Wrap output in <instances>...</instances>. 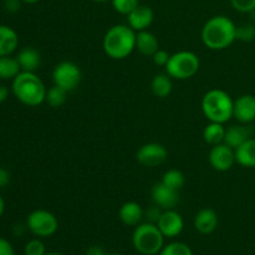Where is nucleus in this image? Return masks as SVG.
I'll return each instance as SVG.
<instances>
[{
  "label": "nucleus",
  "mask_w": 255,
  "mask_h": 255,
  "mask_svg": "<svg viewBox=\"0 0 255 255\" xmlns=\"http://www.w3.org/2000/svg\"><path fill=\"white\" fill-rule=\"evenodd\" d=\"M234 100L221 89H212L202 99V111L209 122L227 124L233 117Z\"/></svg>",
  "instance_id": "nucleus-4"
},
{
  "label": "nucleus",
  "mask_w": 255,
  "mask_h": 255,
  "mask_svg": "<svg viewBox=\"0 0 255 255\" xmlns=\"http://www.w3.org/2000/svg\"><path fill=\"white\" fill-rule=\"evenodd\" d=\"M86 255H107V253L102 247L92 246L86 251Z\"/></svg>",
  "instance_id": "nucleus-37"
},
{
  "label": "nucleus",
  "mask_w": 255,
  "mask_h": 255,
  "mask_svg": "<svg viewBox=\"0 0 255 255\" xmlns=\"http://www.w3.org/2000/svg\"><path fill=\"white\" fill-rule=\"evenodd\" d=\"M0 255H15L14 247L5 238H0Z\"/></svg>",
  "instance_id": "nucleus-33"
},
{
  "label": "nucleus",
  "mask_w": 255,
  "mask_h": 255,
  "mask_svg": "<svg viewBox=\"0 0 255 255\" xmlns=\"http://www.w3.org/2000/svg\"><path fill=\"white\" fill-rule=\"evenodd\" d=\"M107 255H124V254H119V253H111V254H107Z\"/></svg>",
  "instance_id": "nucleus-43"
},
{
  "label": "nucleus",
  "mask_w": 255,
  "mask_h": 255,
  "mask_svg": "<svg viewBox=\"0 0 255 255\" xmlns=\"http://www.w3.org/2000/svg\"><path fill=\"white\" fill-rule=\"evenodd\" d=\"M201 61L198 56L192 51H178L171 55L168 62L164 66L166 74L176 80H188L198 72Z\"/></svg>",
  "instance_id": "nucleus-6"
},
{
  "label": "nucleus",
  "mask_w": 255,
  "mask_h": 255,
  "mask_svg": "<svg viewBox=\"0 0 255 255\" xmlns=\"http://www.w3.org/2000/svg\"><path fill=\"white\" fill-rule=\"evenodd\" d=\"M255 39V26L252 24H244L242 26H237V40L242 41H253Z\"/></svg>",
  "instance_id": "nucleus-30"
},
{
  "label": "nucleus",
  "mask_w": 255,
  "mask_h": 255,
  "mask_svg": "<svg viewBox=\"0 0 255 255\" xmlns=\"http://www.w3.org/2000/svg\"><path fill=\"white\" fill-rule=\"evenodd\" d=\"M82 74L79 65L72 61H62L55 66L52 71L54 85L61 87L65 91L71 92L79 87Z\"/></svg>",
  "instance_id": "nucleus-8"
},
{
  "label": "nucleus",
  "mask_w": 255,
  "mask_h": 255,
  "mask_svg": "<svg viewBox=\"0 0 255 255\" xmlns=\"http://www.w3.org/2000/svg\"><path fill=\"white\" fill-rule=\"evenodd\" d=\"M156 224L164 236V238H176L182 233L184 228L183 218L174 209H167V211L162 212L161 217Z\"/></svg>",
  "instance_id": "nucleus-11"
},
{
  "label": "nucleus",
  "mask_w": 255,
  "mask_h": 255,
  "mask_svg": "<svg viewBox=\"0 0 255 255\" xmlns=\"http://www.w3.org/2000/svg\"><path fill=\"white\" fill-rule=\"evenodd\" d=\"M115 11L121 15H128L139 5V0H111Z\"/></svg>",
  "instance_id": "nucleus-28"
},
{
  "label": "nucleus",
  "mask_w": 255,
  "mask_h": 255,
  "mask_svg": "<svg viewBox=\"0 0 255 255\" xmlns=\"http://www.w3.org/2000/svg\"><path fill=\"white\" fill-rule=\"evenodd\" d=\"M173 84H172V77L167 74H158L152 79L151 90L154 96L164 99L168 95H171Z\"/></svg>",
  "instance_id": "nucleus-22"
},
{
  "label": "nucleus",
  "mask_w": 255,
  "mask_h": 255,
  "mask_svg": "<svg viewBox=\"0 0 255 255\" xmlns=\"http://www.w3.org/2000/svg\"><path fill=\"white\" fill-rule=\"evenodd\" d=\"M7 97H9V89L5 85L0 84V104L6 101Z\"/></svg>",
  "instance_id": "nucleus-38"
},
{
  "label": "nucleus",
  "mask_w": 255,
  "mask_h": 255,
  "mask_svg": "<svg viewBox=\"0 0 255 255\" xmlns=\"http://www.w3.org/2000/svg\"><path fill=\"white\" fill-rule=\"evenodd\" d=\"M209 163L212 168L218 172H227L233 167L236 162V149L229 147L228 144L219 143L212 146L208 154Z\"/></svg>",
  "instance_id": "nucleus-9"
},
{
  "label": "nucleus",
  "mask_w": 255,
  "mask_h": 255,
  "mask_svg": "<svg viewBox=\"0 0 255 255\" xmlns=\"http://www.w3.org/2000/svg\"><path fill=\"white\" fill-rule=\"evenodd\" d=\"M21 72L16 57L0 56V80H14Z\"/></svg>",
  "instance_id": "nucleus-24"
},
{
  "label": "nucleus",
  "mask_w": 255,
  "mask_h": 255,
  "mask_svg": "<svg viewBox=\"0 0 255 255\" xmlns=\"http://www.w3.org/2000/svg\"><path fill=\"white\" fill-rule=\"evenodd\" d=\"M144 212L137 202H126L119 211V217L125 226L137 227L142 222Z\"/></svg>",
  "instance_id": "nucleus-16"
},
{
  "label": "nucleus",
  "mask_w": 255,
  "mask_h": 255,
  "mask_svg": "<svg viewBox=\"0 0 255 255\" xmlns=\"http://www.w3.org/2000/svg\"><path fill=\"white\" fill-rule=\"evenodd\" d=\"M218 214L212 208H203L194 217V228L198 233L208 236L218 227Z\"/></svg>",
  "instance_id": "nucleus-15"
},
{
  "label": "nucleus",
  "mask_w": 255,
  "mask_h": 255,
  "mask_svg": "<svg viewBox=\"0 0 255 255\" xmlns=\"http://www.w3.org/2000/svg\"><path fill=\"white\" fill-rule=\"evenodd\" d=\"M19 46V36L12 27L0 25V56H9Z\"/></svg>",
  "instance_id": "nucleus-19"
},
{
  "label": "nucleus",
  "mask_w": 255,
  "mask_h": 255,
  "mask_svg": "<svg viewBox=\"0 0 255 255\" xmlns=\"http://www.w3.org/2000/svg\"><path fill=\"white\" fill-rule=\"evenodd\" d=\"M67 94H69V92L65 91L64 89L54 85V86H51L47 90L45 102H46L50 107H52V109H59V107L64 106L65 102H66Z\"/></svg>",
  "instance_id": "nucleus-25"
},
{
  "label": "nucleus",
  "mask_w": 255,
  "mask_h": 255,
  "mask_svg": "<svg viewBox=\"0 0 255 255\" xmlns=\"http://www.w3.org/2000/svg\"><path fill=\"white\" fill-rule=\"evenodd\" d=\"M152 199L154 202V206L159 207L161 209H164V211L174 209L179 203V192L159 182L154 184L152 188Z\"/></svg>",
  "instance_id": "nucleus-13"
},
{
  "label": "nucleus",
  "mask_w": 255,
  "mask_h": 255,
  "mask_svg": "<svg viewBox=\"0 0 255 255\" xmlns=\"http://www.w3.org/2000/svg\"><path fill=\"white\" fill-rule=\"evenodd\" d=\"M159 255H193V252L186 243L172 242L162 248Z\"/></svg>",
  "instance_id": "nucleus-27"
},
{
  "label": "nucleus",
  "mask_w": 255,
  "mask_h": 255,
  "mask_svg": "<svg viewBox=\"0 0 255 255\" xmlns=\"http://www.w3.org/2000/svg\"><path fill=\"white\" fill-rule=\"evenodd\" d=\"M10 182V173L5 168L0 167V188H4L9 184Z\"/></svg>",
  "instance_id": "nucleus-36"
},
{
  "label": "nucleus",
  "mask_w": 255,
  "mask_h": 255,
  "mask_svg": "<svg viewBox=\"0 0 255 255\" xmlns=\"http://www.w3.org/2000/svg\"><path fill=\"white\" fill-rule=\"evenodd\" d=\"M136 34L128 25L119 24L110 27L102 40L104 51L110 59L124 60L136 49Z\"/></svg>",
  "instance_id": "nucleus-2"
},
{
  "label": "nucleus",
  "mask_w": 255,
  "mask_h": 255,
  "mask_svg": "<svg viewBox=\"0 0 255 255\" xmlns=\"http://www.w3.org/2000/svg\"><path fill=\"white\" fill-rule=\"evenodd\" d=\"M159 209H161L159 207L154 206L147 211V218H148V221L151 222V223H157V222H158L159 217H161L162 214V212L159 211Z\"/></svg>",
  "instance_id": "nucleus-35"
},
{
  "label": "nucleus",
  "mask_w": 255,
  "mask_h": 255,
  "mask_svg": "<svg viewBox=\"0 0 255 255\" xmlns=\"http://www.w3.org/2000/svg\"><path fill=\"white\" fill-rule=\"evenodd\" d=\"M24 253L25 255H45L46 254V248L40 239H31L25 246Z\"/></svg>",
  "instance_id": "nucleus-29"
},
{
  "label": "nucleus",
  "mask_w": 255,
  "mask_h": 255,
  "mask_svg": "<svg viewBox=\"0 0 255 255\" xmlns=\"http://www.w3.org/2000/svg\"><path fill=\"white\" fill-rule=\"evenodd\" d=\"M4 211H5V202H4V198L0 196V217L4 214Z\"/></svg>",
  "instance_id": "nucleus-39"
},
{
  "label": "nucleus",
  "mask_w": 255,
  "mask_h": 255,
  "mask_svg": "<svg viewBox=\"0 0 255 255\" xmlns=\"http://www.w3.org/2000/svg\"><path fill=\"white\" fill-rule=\"evenodd\" d=\"M16 60L20 65L21 71L35 72L41 64V55L35 47H22L16 55Z\"/></svg>",
  "instance_id": "nucleus-17"
},
{
  "label": "nucleus",
  "mask_w": 255,
  "mask_h": 255,
  "mask_svg": "<svg viewBox=\"0 0 255 255\" xmlns=\"http://www.w3.org/2000/svg\"><path fill=\"white\" fill-rule=\"evenodd\" d=\"M159 49L158 39L153 32L148 30L138 31L136 34V50L143 56H153L154 52Z\"/></svg>",
  "instance_id": "nucleus-18"
},
{
  "label": "nucleus",
  "mask_w": 255,
  "mask_h": 255,
  "mask_svg": "<svg viewBox=\"0 0 255 255\" xmlns=\"http://www.w3.org/2000/svg\"><path fill=\"white\" fill-rule=\"evenodd\" d=\"M233 117L239 124L248 125L255 121V96L254 95H242L234 100Z\"/></svg>",
  "instance_id": "nucleus-12"
},
{
  "label": "nucleus",
  "mask_w": 255,
  "mask_h": 255,
  "mask_svg": "<svg viewBox=\"0 0 255 255\" xmlns=\"http://www.w3.org/2000/svg\"><path fill=\"white\" fill-rule=\"evenodd\" d=\"M249 138H251L249 128H247L243 124L233 125V126L226 128V136H224L223 142L233 149H237Z\"/></svg>",
  "instance_id": "nucleus-20"
},
{
  "label": "nucleus",
  "mask_w": 255,
  "mask_h": 255,
  "mask_svg": "<svg viewBox=\"0 0 255 255\" xmlns=\"http://www.w3.org/2000/svg\"><path fill=\"white\" fill-rule=\"evenodd\" d=\"M232 6L239 12L255 11V0H229Z\"/></svg>",
  "instance_id": "nucleus-31"
},
{
  "label": "nucleus",
  "mask_w": 255,
  "mask_h": 255,
  "mask_svg": "<svg viewBox=\"0 0 255 255\" xmlns=\"http://www.w3.org/2000/svg\"><path fill=\"white\" fill-rule=\"evenodd\" d=\"M45 255H64V254L59 253V252H46V254Z\"/></svg>",
  "instance_id": "nucleus-41"
},
{
  "label": "nucleus",
  "mask_w": 255,
  "mask_h": 255,
  "mask_svg": "<svg viewBox=\"0 0 255 255\" xmlns=\"http://www.w3.org/2000/svg\"><path fill=\"white\" fill-rule=\"evenodd\" d=\"M26 228L39 238H47L56 233L59 222L51 212L46 209H35L27 216Z\"/></svg>",
  "instance_id": "nucleus-7"
},
{
  "label": "nucleus",
  "mask_w": 255,
  "mask_h": 255,
  "mask_svg": "<svg viewBox=\"0 0 255 255\" xmlns=\"http://www.w3.org/2000/svg\"><path fill=\"white\" fill-rule=\"evenodd\" d=\"M21 0H5L4 1V6L5 10L9 12H17L21 7Z\"/></svg>",
  "instance_id": "nucleus-34"
},
{
  "label": "nucleus",
  "mask_w": 255,
  "mask_h": 255,
  "mask_svg": "<svg viewBox=\"0 0 255 255\" xmlns=\"http://www.w3.org/2000/svg\"><path fill=\"white\" fill-rule=\"evenodd\" d=\"M201 36L209 50H226L237 40V25L226 15H216L203 25Z\"/></svg>",
  "instance_id": "nucleus-1"
},
{
  "label": "nucleus",
  "mask_w": 255,
  "mask_h": 255,
  "mask_svg": "<svg viewBox=\"0 0 255 255\" xmlns=\"http://www.w3.org/2000/svg\"><path fill=\"white\" fill-rule=\"evenodd\" d=\"M168 157L166 147L157 142H149L138 148L136 153V158L142 166L144 167H157L163 163Z\"/></svg>",
  "instance_id": "nucleus-10"
},
{
  "label": "nucleus",
  "mask_w": 255,
  "mask_h": 255,
  "mask_svg": "<svg viewBox=\"0 0 255 255\" xmlns=\"http://www.w3.org/2000/svg\"><path fill=\"white\" fill-rule=\"evenodd\" d=\"M132 244L142 255H156L164 247V236L156 223H139L132 234Z\"/></svg>",
  "instance_id": "nucleus-5"
},
{
  "label": "nucleus",
  "mask_w": 255,
  "mask_h": 255,
  "mask_svg": "<svg viewBox=\"0 0 255 255\" xmlns=\"http://www.w3.org/2000/svg\"><path fill=\"white\" fill-rule=\"evenodd\" d=\"M21 1L25 2V4H36L40 0H21Z\"/></svg>",
  "instance_id": "nucleus-40"
},
{
  "label": "nucleus",
  "mask_w": 255,
  "mask_h": 255,
  "mask_svg": "<svg viewBox=\"0 0 255 255\" xmlns=\"http://www.w3.org/2000/svg\"><path fill=\"white\" fill-rule=\"evenodd\" d=\"M154 19V12L152 7L148 5L139 4L136 9L127 15V22L128 26L132 27L136 32L148 30Z\"/></svg>",
  "instance_id": "nucleus-14"
},
{
  "label": "nucleus",
  "mask_w": 255,
  "mask_h": 255,
  "mask_svg": "<svg viewBox=\"0 0 255 255\" xmlns=\"http://www.w3.org/2000/svg\"><path fill=\"white\" fill-rule=\"evenodd\" d=\"M11 91L22 105L36 107L45 102L47 89L35 72L21 71L12 80Z\"/></svg>",
  "instance_id": "nucleus-3"
},
{
  "label": "nucleus",
  "mask_w": 255,
  "mask_h": 255,
  "mask_svg": "<svg viewBox=\"0 0 255 255\" xmlns=\"http://www.w3.org/2000/svg\"><path fill=\"white\" fill-rule=\"evenodd\" d=\"M169 57H171V55H169L166 50L158 49L156 52H154L153 56H152V60H153L154 65L164 67L167 65V62H168Z\"/></svg>",
  "instance_id": "nucleus-32"
},
{
  "label": "nucleus",
  "mask_w": 255,
  "mask_h": 255,
  "mask_svg": "<svg viewBox=\"0 0 255 255\" xmlns=\"http://www.w3.org/2000/svg\"><path fill=\"white\" fill-rule=\"evenodd\" d=\"M92 1H96V2H106V1H111V0H92Z\"/></svg>",
  "instance_id": "nucleus-42"
},
{
  "label": "nucleus",
  "mask_w": 255,
  "mask_h": 255,
  "mask_svg": "<svg viewBox=\"0 0 255 255\" xmlns=\"http://www.w3.org/2000/svg\"><path fill=\"white\" fill-rule=\"evenodd\" d=\"M236 162L246 168H255V138H249L236 149Z\"/></svg>",
  "instance_id": "nucleus-21"
},
{
  "label": "nucleus",
  "mask_w": 255,
  "mask_h": 255,
  "mask_svg": "<svg viewBox=\"0 0 255 255\" xmlns=\"http://www.w3.org/2000/svg\"><path fill=\"white\" fill-rule=\"evenodd\" d=\"M162 183L166 184L167 187L176 191H181L183 188L184 183H186V177L178 169H168L164 172L163 177H162Z\"/></svg>",
  "instance_id": "nucleus-26"
},
{
  "label": "nucleus",
  "mask_w": 255,
  "mask_h": 255,
  "mask_svg": "<svg viewBox=\"0 0 255 255\" xmlns=\"http://www.w3.org/2000/svg\"><path fill=\"white\" fill-rule=\"evenodd\" d=\"M226 136V127L223 124L218 122H209L203 131V138L211 146L223 143Z\"/></svg>",
  "instance_id": "nucleus-23"
}]
</instances>
